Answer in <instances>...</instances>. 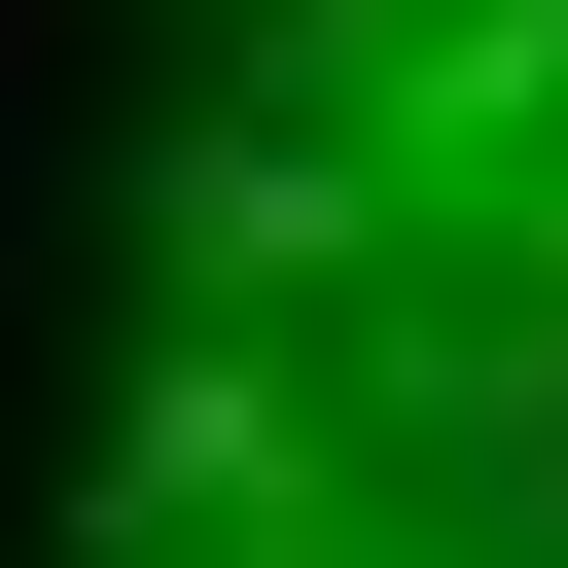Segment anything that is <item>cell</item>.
<instances>
[{
	"instance_id": "1",
	"label": "cell",
	"mask_w": 568,
	"mask_h": 568,
	"mask_svg": "<svg viewBox=\"0 0 568 568\" xmlns=\"http://www.w3.org/2000/svg\"><path fill=\"white\" fill-rule=\"evenodd\" d=\"M106 532H284V390L248 355H142L106 390Z\"/></svg>"
},
{
	"instance_id": "2",
	"label": "cell",
	"mask_w": 568,
	"mask_h": 568,
	"mask_svg": "<svg viewBox=\"0 0 568 568\" xmlns=\"http://www.w3.org/2000/svg\"><path fill=\"white\" fill-rule=\"evenodd\" d=\"M142 213H178L213 284H320V248H355V142H284V106H248V142H178Z\"/></svg>"
}]
</instances>
